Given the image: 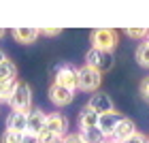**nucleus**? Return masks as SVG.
<instances>
[{"label": "nucleus", "mask_w": 149, "mask_h": 143, "mask_svg": "<svg viewBox=\"0 0 149 143\" xmlns=\"http://www.w3.org/2000/svg\"><path fill=\"white\" fill-rule=\"evenodd\" d=\"M126 36L139 39V41H147L149 39V30L147 28H126Z\"/></svg>", "instance_id": "6ab92c4d"}, {"label": "nucleus", "mask_w": 149, "mask_h": 143, "mask_svg": "<svg viewBox=\"0 0 149 143\" xmlns=\"http://www.w3.org/2000/svg\"><path fill=\"white\" fill-rule=\"evenodd\" d=\"M40 143H64V137L53 135V132H43L40 135Z\"/></svg>", "instance_id": "412c9836"}, {"label": "nucleus", "mask_w": 149, "mask_h": 143, "mask_svg": "<svg viewBox=\"0 0 149 143\" xmlns=\"http://www.w3.org/2000/svg\"><path fill=\"white\" fill-rule=\"evenodd\" d=\"M2 60H6V58H4V53H2V51H0V62H2Z\"/></svg>", "instance_id": "bb28decb"}, {"label": "nucleus", "mask_w": 149, "mask_h": 143, "mask_svg": "<svg viewBox=\"0 0 149 143\" xmlns=\"http://www.w3.org/2000/svg\"><path fill=\"white\" fill-rule=\"evenodd\" d=\"M139 92H141V98L145 100V103H149V75L141 81V86H139Z\"/></svg>", "instance_id": "4be33fe9"}, {"label": "nucleus", "mask_w": 149, "mask_h": 143, "mask_svg": "<svg viewBox=\"0 0 149 143\" xmlns=\"http://www.w3.org/2000/svg\"><path fill=\"white\" fill-rule=\"evenodd\" d=\"M85 64L96 69L98 73H107L113 69V56L109 51H100V49H90L85 53Z\"/></svg>", "instance_id": "20e7f679"}, {"label": "nucleus", "mask_w": 149, "mask_h": 143, "mask_svg": "<svg viewBox=\"0 0 149 143\" xmlns=\"http://www.w3.org/2000/svg\"><path fill=\"white\" fill-rule=\"evenodd\" d=\"M13 79H17V66L6 58L0 62V86L6 83V81H13Z\"/></svg>", "instance_id": "2eb2a0df"}, {"label": "nucleus", "mask_w": 149, "mask_h": 143, "mask_svg": "<svg viewBox=\"0 0 149 143\" xmlns=\"http://www.w3.org/2000/svg\"><path fill=\"white\" fill-rule=\"evenodd\" d=\"M72 98H74V92L68 90V88H62V86H58V83H53V86L49 88V100H51L56 107H66V105H70Z\"/></svg>", "instance_id": "423d86ee"}, {"label": "nucleus", "mask_w": 149, "mask_h": 143, "mask_svg": "<svg viewBox=\"0 0 149 143\" xmlns=\"http://www.w3.org/2000/svg\"><path fill=\"white\" fill-rule=\"evenodd\" d=\"M6 130L28 132V113L11 111V113H9V118H6Z\"/></svg>", "instance_id": "9b49d317"}, {"label": "nucleus", "mask_w": 149, "mask_h": 143, "mask_svg": "<svg viewBox=\"0 0 149 143\" xmlns=\"http://www.w3.org/2000/svg\"><path fill=\"white\" fill-rule=\"evenodd\" d=\"M2 34H4V30H0V36H2Z\"/></svg>", "instance_id": "c85d7f7f"}, {"label": "nucleus", "mask_w": 149, "mask_h": 143, "mask_svg": "<svg viewBox=\"0 0 149 143\" xmlns=\"http://www.w3.org/2000/svg\"><path fill=\"white\" fill-rule=\"evenodd\" d=\"M66 128H68V120L62 113H49L43 132H53V135H60V137H66Z\"/></svg>", "instance_id": "0eeeda50"}, {"label": "nucleus", "mask_w": 149, "mask_h": 143, "mask_svg": "<svg viewBox=\"0 0 149 143\" xmlns=\"http://www.w3.org/2000/svg\"><path fill=\"white\" fill-rule=\"evenodd\" d=\"M136 62L139 66H143V69H149V43L143 41L139 47H136Z\"/></svg>", "instance_id": "a211bd4d"}, {"label": "nucleus", "mask_w": 149, "mask_h": 143, "mask_svg": "<svg viewBox=\"0 0 149 143\" xmlns=\"http://www.w3.org/2000/svg\"><path fill=\"white\" fill-rule=\"evenodd\" d=\"M134 132H136V126H134V122H132V120H128V118H124V120H121L119 124H117L115 132L111 135V139H113V141L124 143L126 139H130Z\"/></svg>", "instance_id": "f8f14e48"}, {"label": "nucleus", "mask_w": 149, "mask_h": 143, "mask_svg": "<svg viewBox=\"0 0 149 143\" xmlns=\"http://www.w3.org/2000/svg\"><path fill=\"white\" fill-rule=\"evenodd\" d=\"M9 105L13 111H22V113H30L32 111V90L28 83H24V81H19L15 94H13V98L9 100Z\"/></svg>", "instance_id": "f03ea898"}, {"label": "nucleus", "mask_w": 149, "mask_h": 143, "mask_svg": "<svg viewBox=\"0 0 149 143\" xmlns=\"http://www.w3.org/2000/svg\"><path fill=\"white\" fill-rule=\"evenodd\" d=\"M102 83V73H98L92 66H81L79 69V90L83 92H96Z\"/></svg>", "instance_id": "7ed1b4c3"}, {"label": "nucleus", "mask_w": 149, "mask_h": 143, "mask_svg": "<svg viewBox=\"0 0 149 143\" xmlns=\"http://www.w3.org/2000/svg\"><path fill=\"white\" fill-rule=\"evenodd\" d=\"M124 143H149V137H145V135H141V132H134L130 139H126Z\"/></svg>", "instance_id": "5701e85b"}, {"label": "nucleus", "mask_w": 149, "mask_h": 143, "mask_svg": "<svg viewBox=\"0 0 149 143\" xmlns=\"http://www.w3.org/2000/svg\"><path fill=\"white\" fill-rule=\"evenodd\" d=\"M107 143H119V141H113V139H111V141H107Z\"/></svg>", "instance_id": "cd10ccee"}, {"label": "nucleus", "mask_w": 149, "mask_h": 143, "mask_svg": "<svg viewBox=\"0 0 149 143\" xmlns=\"http://www.w3.org/2000/svg\"><path fill=\"white\" fill-rule=\"evenodd\" d=\"M98 122H100V115L96 111H92V109L85 105V109L79 113V126H81V130H83V128H98Z\"/></svg>", "instance_id": "4468645a"}, {"label": "nucleus", "mask_w": 149, "mask_h": 143, "mask_svg": "<svg viewBox=\"0 0 149 143\" xmlns=\"http://www.w3.org/2000/svg\"><path fill=\"white\" fill-rule=\"evenodd\" d=\"M45 122H47V113L43 109H32L28 113V132L40 137L43 130H45Z\"/></svg>", "instance_id": "1a4fd4ad"}, {"label": "nucleus", "mask_w": 149, "mask_h": 143, "mask_svg": "<svg viewBox=\"0 0 149 143\" xmlns=\"http://www.w3.org/2000/svg\"><path fill=\"white\" fill-rule=\"evenodd\" d=\"M92 49H100V51H113L119 43V34L113 28H98L92 32Z\"/></svg>", "instance_id": "f257e3e1"}, {"label": "nucleus", "mask_w": 149, "mask_h": 143, "mask_svg": "<svg viewBox=\"0 0 149 143\" xmlns=\"http://www.w3.org/2000/svg\"><path fill=\"white\" fill-rule=\"evenodd\" d=\"M124 120V115L117 113V111H111V113H104V115H100V122H98V128L102 130L107 137L111 139V135L115 132V128H117V124Z\"/></svg>", "instance_id": "9d476101"}, {"label": "nucleus", "mask_w": 149, "mask_h": 143, "mask_svg": "<svg viewBox=\"0 0 149 143\" xmlns=\"http://www.w3.org/2000/svg\"><path fill=\"white\" fill-rule=\"evenodd\" d=\"M22 143H40V137L38 135H32V132H24Z\"/></svg>", "instance_id": "a878e982"}, {"label": "nucleus", "mask_w": 149, "mask_h": 143, "mask_svg": "<svg viewBox=\"0 0 149 143\" xmlns=\"http://www.w3.org/2000/svg\"><path fill=\"white\" fill-rule=\"evenodd\" d=\"M79 135L83 137L85 143H107V139H109L100 128H83Z\"/></svg>", "instance_id": "dca6fc26"}, {"label": "nucleus", "mask_w": 149, "mask_h": 143, "mask_svg": "<svg viewBox=\"0 0 149 143\" xmlns=\"http://www.w3.org/2000/svg\"><path fill=\"white\" fill-rule=\"evenodd\" d=\"M87 107H90L92 111H96L98 115H104V113L115 111V109H113V103H111V98L107 96V94H102V92L92 94V98H90V103H87Z\"/></svg>", "instance_id": "6e6552de"}, {"label": "nucleus", "mask_w": 149, "mask_h": 143, "mask_svg": "<svg viewBox=\"0 0 149 143\" xmlns=\"http://www.w3.org/2000/svg\"><path fill=\"white\" fill-rule=\"evenodd\" d=\"M64 143H85V141L79 132H72V135H66L64 137Z\"/></svg>", "instance_id": "b1692460"}, {"label": "nucleus", "mask_w": 149, "mask_h": 143, "mask_svg": "<svg viewBox=\"0 0 149 143\" xmlns=\"http://www.w3.org/2000/svg\"><path fill=\"white\" fill-rule=\"evenodd\" d=\"M40 34H45V36H58V34H62V28H40Z\"/></svg>", "instance_id": "393cba45"}, {"label": "nucleus", "mask_w": 149, "mask_h": 143, "mask_svg": "<svg viewBox=\"0 0 149 143\" xmlns=\"http://www.w3.org/2000/svg\"><path fill=\"white\" fill-rule=\"evenodd\" d=\"M24 132H15V130H6L2 135V143H22Z\"/></svg>", "instance_id": "aec40b11"}, {"label": "nucleus", "mask_w": 149, "mask_h": 143, "mask_svg": "<svg viewBox=\"0 0 149 143\" xmlns=\"http://www.w3.org/2000/svg\"><path fill=\"white\" fill-rule=\"evenodd\" d=\"M147 43H149V39H147Z\"/></svg>", "instance_id": "c756f323"}, {"label": "nucleus", "mask_w": 149, "mask_h": 143, "mask_svg": "<svg viewBox=\"0 0 149 143\" xmlns=\"http://www.w3.org/2000/svg\"><path fill=\"white\" fill-rule=\"evenodd\" d=\"M11 34H13V39H15L17 43L30 45L40 36V28H15V30H11Z\"/></svg>", "instance_id": "ddd939ff"}, {"label": "nucleus", "mask_w": 149, "mask_h": 143, "mask_svg": "<svg viewBox=\"0 0 149 143\" xmlns=\"http://www.w3.org/2000/svg\"><path fill=\"white\" fill-rule=\"evenodd\" d=\"M19 86V79H13V81H6V83L0 86V100H4V103H9V100L13 98V94H15Z\"/></svg>", "instance_id": "f3484780"}, {"label": "nucleus", "mask_w": 149, "mask_h": 143, "mask_svg": "<svg viewBox=\"0 0 149 143\" xmlns=\"http://www.w3.org/2000/svg\"><path fill=\"white\" fill-rule=\"evenodd\" d=\"M53 83L68 88V90H77L79 88V69H72V66H60L56 73V81Z\"/></svg>", "instance_id": "39448f33"}]
</instances>
